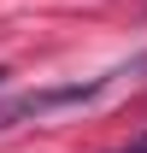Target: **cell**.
I'll list each match as a JSON object with an SVG mask.
<instances>
[{"instance_id": "obj_3", "label": "cell", "mask_w": 147, "mask_h": 153, "mask_svg": "<svg viewBox=\"0 0 147 153\" xmlns=\"http://www.w3.org/2000/svg\"><path fill=\"white\" fill-rule=\"evenodd\" d=\"M118 153H147V130L135 135V141H129V147H118Z\"/></svg>"}, {"instance_id": "obj_4", "label": "cell", "mask_w": 147, "mask_h": 153, "mask_svg": "<svg viewBox=\"0 0 147 153\" xmlns=\"http://www.w3.org/2000/svg\"><path fill=\"white\" fill-rule=\"evenodd\" d=\"M0 82H6V65H0Z\"/></svg>"}, {"instance_id": "obj_2", "label": "cell", "mask_w": 147, "mask_h": 153, "mask_svg": "<svg viewBox=\"0 0 147 153\" xmlns=\"http://www.w3.org/2000/svg\"><path fill=\"white\" fill-rule=\"evenodd\" d=\"M124 76H147V53H141V59H129V71H124Z\"/></svg>"}, {"instance_id": "obj_1", "label": "cell", "mask_w": 147, "mask_h": 153, "mask_svg": "<svg viewBox=\"0 0 147 153\" xmlns=\"http://www.w3.org/2000/svg\"><path fill=\"white\" fill-rule=\"evenodd\" d=\"M106 88V76H94V82H53V88H30V94H12L0 106V130H18L30 118H53L65 106H88L94 94Z\"/></svg>"}]
</instances>
